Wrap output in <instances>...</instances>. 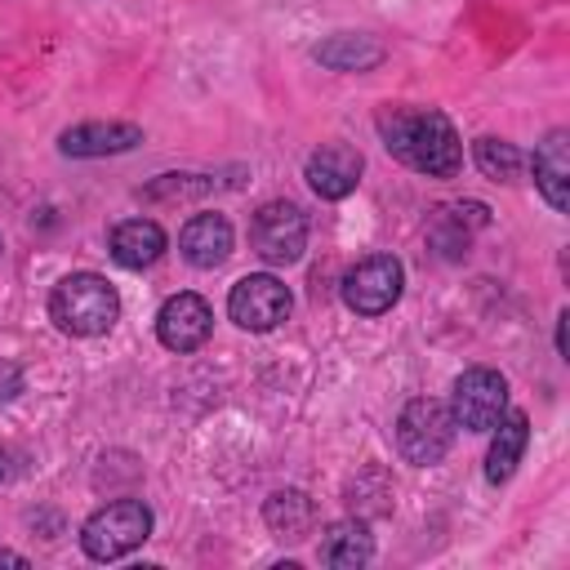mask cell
I'll return each mask as SVG.
<instances>
[{
  "instance_id": "1",
  "label": "cell",
  "mask_w": 570,
  "mask_h": 570,
  "mask_svg": "<svg viewBox=\"0 0 570 570\" xmlns=\"http://www.w3.org/2000/svg\"><path fill=\"white\" fill-rule=\"evenodd\" d=\"M374 129L401 165H410L428 178H454L463 165L459 134H454L450 116L436 107H379Z\"/></svg>"
},
{
  "instance_id": "2",
  "label": "cell",
  "mask_w": 570,
  "mask_h": 570,
  "mask_svg": "<svg viewBox=\"0 0 570 570\" xmlns=\"http://www.w3.org/2000/svg\"><path fill=\"white\" fill-rule=\"evenodd\" d=\"M49 316L62 334L76 338H94L107 334L120 316V294L98 276V272H71L53 285L49 294Z\"/></svg>"
},
{
  "instance_id": "3",
  "label": "cell",
  "mask_w": 570,
  "mask_h": 570,
  "mask_svg": "<svg viewBox=\"0 0 570 570\" xmlns=\"http://www.w3.org/2000/svg\"><path fill=\"white\" fill-rule=\"evenodd\" d=\"M151 534V508L142 499H116L102 503L85 525H80V548L89 561H116L147 543Z\"/></svg>"
},
{
  "instance_id": "4",
  "label": "cell",
  "mask_w": 570,
  "mask_h": 570,
  "mask_svg": "<svg viewBox=\"0 0 570 570\" xmlns=\"http://www.w3.org/2000/svg\"><path fill=\"white\" fill-rule=\"evenodd\" d=\"M454 441V414L445 401H432V396H414L401 419H396V450L405 454V463L414 468H432L445 459Z\"/></svg>"
},
{
  "instance_id": "5",
  "label": "cell",
  "mask_w": 570,
  "mask_h": 570,
  "mask_svg": "<svg viewBox=\"0 0 570 570\" xmlns=\"http://www.w3.org/2000/svg\"><path fill=\"white\" fill-rule=\"evenodd\" d=\"M249 245L272 267L298 263V254L307 245V214L294 200H267V205H258L254 218H249Z\"/></svg>"
},
{
  "instance_id": "6",
  "label": "cell",
  "mask_w": 570,
  "mask_h": 570,
  "mask_svg": "<svg viewBox=\"0 0 570 570\" xmlns=\"http://www.w3.org/2000/svg\"><path fill=\"white\" fill-rule=\"evenodd\" d=\"M508 410V379L490 365H472L454 379V392H450V414H454V428H468V432H490Z\"/></svg>"
},
{
  "instance_id": "7",
  "label": "cell",
  "mask_w": 570,
  "mask_h": 570,
  "mask_svg": "<svg viewBox=\"0 0 570 570\" xmlns=\"http://www.w3.org/2000/svg\"><path fill=\"white\" fill-rule=\"evenodd\" d=\"M227 316L249 334H267L289 316V289L272 272H249V276H240L232 285Z\"/></svg>"
},
{
  "instance_id": "8",
  "label": "cell",
  "mask_w": 570,
  "mask_h": 570,
  "mask_svg": "<svg viewBox=\"0 0 570 570\" xmlns=\"http://www.w3.org/2000/svg\"><path fill=\"white\" fill-rule=\"evenodd\" d=\"M401 285H405L401 263L392 254H370L356 267H347V276H343V303L356 316H383L401 298Z\"/></svg>"
},
{
  "instance_id": "9",
  "label": "cell",
  "mask_w": 570,
  "mask_h": 570,
  "mask_svg": "<svg viewBox=\"0 0 570 570\" xmlns=\"http://www.w3.org/2000/svg\"><path fill=\"white\" fill-rule=\"evenodd\" d=\"M361 169H365V160H361V151H356L352 142H321V147L307 156L303 178H307V187H312L321 200H343V196L356 191Z\"/></svg>"
},
{
  "instance_id": "10",
  "label": "cell",
  "mask_w": 570,
  "mask_h": 570,
  "mask_svg": "<svg viewBox=\"0 0 570 570\" xmlns=\"http://www.w3.org/2000/svg\"><path fill=\"white\" fill-rule=\"evenodd\" d=\"M209 330H214V312L200 294H174L156 312V338L169 352H196L209 338Z\"/></svg>"
},
{
  "instance_id": "11",
  "label": "cell",
  "mask_w": 570,
  "mask_h": 570,
  "mask_svg": "<svg viewBox=\"0 0 570 570\" xmlns=\"http://www.w3.org/2000/svg\"><path fill=\"white\" fill-rule=\"evenodd\" d=\"M138 142H142V129L129 120H85V125L62 129L58 151L62 156H116V151H129Z\"/></svg>"
},
{
  "instance_id": "12",
  "label": "cell",
  "mask_w": 570,
  "mask_h": 570,
  "mask_svg": "<svg viewBox=\"0 0 570 570\" xmlns=\"http://www.w3.org/2000/svg\"><path fill=\"white\" fill-rule=\"evenodd\" d=\"M530 165H534V187L543 191V200L557 214L570 209V129H548Z\"/></svg>"
},
{
  "instance_id": "13",
  "label": "cell",
  "mask_w": 570,
  "mask_h": 570,
  "mask_svg": "<svg viewBox=\"0 0 570 570\" xmlns=\"http://www.w3.org/2000/svg\"><path fill=\"white\" fill-rule=\"evenodd\" d=\"M178 249L191 267L200 272H214L218 263H227L232 254V223L223 214H196L187 218V227L178 232Z\"/></svg>"
},
{
  "instance_id": "14",
  "label": "cell",
  "mask_w": 570,
  "mask_h": 570,
  "mask_svg": "<svg viewBox=\"0 0 570 570\" xmlns=\"http://www.w3.org/2000/svg\"><path fill=\"white\" fill-rule=\"evenodd\" d=\"M490 432H494V441H490V454H485V481L503 485L521 463V450H525V436H530V419L521 410H503V419Z\"/></svg>"
},
{
  "instance_id": "15",
  "label": "cell",
  "mask_w": 570,
  "mask_h": 570,
  "mask_svg": "<svg viewBox=\"0 0 570 570\" xmlns=\"http://www.w3.org/2000/svg\"><path fill=\"white\" fill-rule=\"evenodd\" d=\"M160 254H165V232L151 218H129V223H120L111 232V258L120 267H129V272L151 267Z\"/></svg>"
},
{
  "instance_id": "16",
  "label": "cell",
  "mask_w": 570,
  "mask_h": 570,
  "mask_svg": "<svg viewBox=\"0 0 570 570\" xmlns=\"http://www.w3.org/2000/svg\"><path fill=\"white\" fill-rule=\"evenodd\" d=\"M374 557V539H370V525L365 521H334L325 525L321 534V561L334 566V570H356Z\"/></svg>"
},
{
  "instance_id": "17",
  "label": "cell",
  "mask_w": 570,
  "mask_h": 570,
  "mask_svg": "<svg viewBox=\"0 0 570 570\" xmlns=\"http://www.w3.org/2000/svg\"><path fill=\"white\" fill-rule=\"evenodd\" d=\"M312 58H316L321 67H334V71H370V67L383 62V45H379L374 36H352V31H343V36H330L325 45H316Z\"/></svg>"
},
{
  "instance_id": "18",
  "label": "cell",
  "mask_w": 570,
  "mask_h": 570,
  "mask_svg": "<svg viewBox=\"0 0 570 570\" xmlns=\"http://www.w3.org/2000/svg\"><path fill=\"white\" fill-rule=\"evenodd\" d=\"M263 521H267V530L276 539H303L312 530V521H316V508H312V499L303 490H276L267 499V508H263Z\"/></svg>"
},
{
  "instance_id": "19",
  "label": "cell",
  "mask_w": 570,
  "mask_h": 570,
  "mask_svg": "<svg viewBox=\"0 0 570 570\" xmlns=\"http://www.w3.org/2000/svg\"><path fill=\"white\" fill-rule=\"evenodd\" d=\"M472 160H476V169H481L485 178H494V183H517L521 169H525V156H521L512 142H503V138H476Z\"/></svg>"
},
{
  "instance_id": "20",
  "label": "cell",
  "mask_w": 570,
  "mask_h": 570,
  "mask_svg": "<svg viewBox=\"0 0 570 570\" xmlns=\"http://www.w3.org/2000/svg\"><path fill=\"white\" fill-rule=\"evenodd\" d=\"M200 191H209V183L205 178H196V174H160L142 196H169V200H183V196H200Z\"/></svg>"
},
{
  "instance_id": "21",
  "label": "cell",
  "mask_w": 570,
  "mask_h": 570,
  "mask_svg": "<svg viewBox=\"0 0 570 570\" xmlns=\"http://www.w3.org/2000/svg\"><path fill=\"white\" fill-rule=\"evenodd\" d=\"M0 566H18V570H27V557H22V552H9V548H0Z\"/></svg>"
},
{
  "instance_id": "22",
  "label": "cell",
  "mask_w": 570,
  "mask_h": 570,
  "mask_svg": "<svg viewBox=\"0 0 570 570\" xmlns=\"http://www.w3.org/2000/svg\"><path fill=\"white\" fill-rule=\"evenodd\" d=\"M566 316H570V312H561V316H557V352H561V356L570 352V347H566Z\"/></svg>"
}]
</instances>
